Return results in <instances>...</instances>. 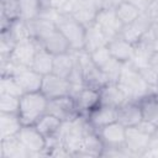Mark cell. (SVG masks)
Returning <instances> with one entry per match:
<instances>
[{"label": "cell", "mask_w": 158, "mask_h": 158, "mask_svg": "<svg viewBox=\"0 0 158 158\" xmlns=\"http://www.w3.org/2000/svg\"><path fill=\"white\" fill-rule=\"evenodd\" d=\"M117 84L125 91L130 101H138L148 93L157 91L144 81L138 69L135 68L131 63H125L122 73L117 80Z\"/></svg>", "instance_id": "1"}, {"label": "cell", "mask_w": 158, "mask_h": 158, "mask_svg": "<svg viewBox=\"0 0 158 158\" xmlns=\"http://www.w3.org/2000/svg\"><path fill=\"white\" fill-rule=\"evenodd\" d=\"M48 99L42 91L25 93L20 98L19 116L22 125H35L47 112Z\"/></svg>", "instance_id": "2"}, {"label": "cell", "mask_w": 158, "mask_h": 158, "mask_svg": "<svg viewBox=\"0 0 158 158\" xmlns=\"http://www.w3.org/2000/svg\"><path fill=\"white\" fill-rule=\"evenodd\" d=\"M56 26L67 38L70 46V51L79 52L84 49L86 27L78 22L70 14H60L56 21Z\"/></svg>", "instance_id": "3"}, {"label": "cell", "mask_w": 158, "mask_h": 158, "mask_svg": "<svg viewBox=\"0 0 158 158\" xmlns=\"http://www.w3.org/2000/svg\"><path fill=\"white\" fill-rule=\"evenodd\" d=\"M77 56H78V60L83 70V78H84L85 86H90L94 89H101L105 84L109 83L104 72L94 64V62L90 58V54L86 51L84 49L79 51L77 52Z\"/></svg>", "instance_id": "4"}, {"label": "cell", "mask_w": 158, "mask_h": 158, "mask_svg": "<svg viewBox=\"0 0 158 158\" xmlns=\"http://www.w3.org/2000/svg\"><path fill=\"white\" fill-rule=\"evenodd\" d=\"M17 137L30 152V157H40V156L47 157L46 154L47 139L37 130L35 125H23L20 132L17 133Z\"/></svg>", "instance_id": "5"}, {"label": "cell", "mask_w": 158, "mask_h": 158, "mask_svg": "<svg viewBox=\"0 0 158 158\" xmlns=\"http://www.w3.org/2000/svg\"><path fill=\"white\" fill-rule=\"evenodd\" d=\"M151 23H152V16L148 12H142L136 21L122 26L120 31V36L136 46L142 41L143 36L149 31Z\"/></svg>", "instance_id": "6"}, {"label": "cell", "mask_w": 158, "mask_h": 158, "mask_svg": "<svg viewBox=\"0 0 158 158\" xmlns=\"http://www.w3.org/2000/svg\"><path fill=\"white\" fill-rule=\"evenodd\" d=\"M41 91L47 96L48 100L68 96L72 93V83L68 79L49 73L47 75H43Z\"/></svg>", "instance_id": "7"}, {"label": "cell", "mask_w": 158, "mask_h": 158, "mask_svg": "<svg viewBox=\"0 0 158 158\" xmlns=\"http://www.w3.org/2000/svg\"><path fill=\"white\" fill-rule=\"evenodd\" d=\"M47 112L57 116L62 121H70L79 116L75 101L70 95L49 99L47 105Z\"/></svg>", "instance_id": "8"}, {"label": "cell", "mask_w": 158, "mask_h": 158, "mask_svg": "<svg viewBox=\"0 0 158 158\" xmlns=\"http://www.w3.org/2000/svg\"><path fill=\"white\" fill-rule=\"evenodd\" d=\"M151 142V136L137 128L136 126L126 127L125 146L131 152L133 157H142L148 149Z\"/></svg>", "instance_id": "9"}, {"label": "cell", "mask_w": 158, "mask_h": 158, "mask_svg": "<svg viewBox=\"0 0 158 158\" xmlns=\"http://www.w3.org/2000/svg\"><path fill=\"white\" fill-rule=\"evenodd\" d=\"M38 48H40V43L36 40L27 38V40L17 42L9 57L15 63L22 67H31Z\"/></svg>", "instance_id": "10"}, {"label": "cell", "mask_w": 158, "mask_h": 158, "mask_svg": "<svg viewBox=\"0 0 158 158\" xmlns=\"http://www.w3.org/2000/svg\"><path fill=\"white\" fill-rule=\"evenodd\" d=\"M95 25L100 27V30L105 33L107 40H112L114 37L120 35V31L122 28V23L118 20L115 10H109V9H100L98 11L96 19H95Z\"/></svg>", "instance_id": "11"}, {"label": "cell", "mask_w": 158, "mask_h": 158, "mask_svg": "<svg viewBox=\"0 0 158 158\" xmlns=\"http://www.w3.org/2000/svg\"><path fill=\"white\" fill-rule=\"evenodd\" d=\"M75 101L77 110L79 115L85 116L91 110L100 105V93L99 89H94L90 86H83L74 96H72Z\"/></svg>", "instance_id": "12"}, {"label": "cell", "mask_w": 158, "mask_h": 158, "mask_svg": "<svg viewBox=\"0 0 158 158\" xmlns=\"http://www.w3.org/2000/svg\"><path fill=\"white\" fill-rule=\"evenodd\" d=\"M99 137L101 138L105 147H121L125 146L126 127L118 121L109 123L99 130H96Z\"/></svg>", "instance_id": "13"}, {"label": "cell", "mask_w": 158, "mask_h": 158, "mask_svg": "<svg viewBox=\"0 0 158 158\" xmlns=\"http://www.w3.org/2000/svg\"><path fill=\"white\" fill-rule=\"evenodd\" d=\"M99 93H100V104L101 105L118 109L125 102L130 101L127 95L120 88V85L117 83L109 81L101 89H99Z\"/></svg>", "instance_id": "14"}, {"label": "cell", "mask_w": 158, "mask_h": 158, "mask_svg": "<svg viewBox=\"0 0 158 158\" xmlns=\"http://www.w3.org/2000/svg\"><path fill=\"white\" fill-rule=\"evenodd\" d=\"M85 117L94 130H99L109 123L117 121V109L100 104L88 115H85Z\"/></svg>", "instance_id": "15"}, {"label": "cell", "mask_w": 158, "mask_h": 158, "mask_svg": "<svg viewBox=\"0 0 158 158\" xmlns=\"http://www.w3.org/2000/svg\"><path fill=\"white\" fill-rule=\"evenodd\" d=\"M104 147L105 146L99 137L96 130L90 128L84 135L81 146L77 152L75 157H101Z\"/></svg>", "instance_id": "16"}, {"label": "cell", "mask_w": 158, "mask_h": 158, "mask_svg": "<svg viewBox=\"0 0 158 158\" xmlns=\"http://www.w3.org/2000/svg\"><path fill=\"white\" fill-rule=\"evenodd\" d=\"M107 47L111 56L121 63H130L135 54V44L126 41L120 35L109 41Z\"/></svg>", "instance_id": "17"}, {"label": "cell", "mask_w": 158, "mask_h": 158, "mask_svg": "<svg viewBox=\"0 0 158 158\" xmlns=\"http://www.w3.org/2000/svg\"><path fill=\"white\" fill-rule=\"evenodd\" d=\"M43 48H46L53 56L70 52V46L63 33L56 27L52 32H49L41 42H38Z\"/></svg>", "instance_id": "18"}, {"label": "cell", "mask_w": 158, "mask_h": 158, "mask_svg": "<svg viewBox=\"0 0 158 158\" xmlns=\"http://www.w3.org/2000/svg\"><path fill=\"white\" fill-rule=\"evenodd\" d=\"M16 80L19 81L20 86L22 88L23 93H35V91H41L42 86V80L43 75L33 70L31 67H25L22 68L16 75Z\"/></svg>", "instance_id": "19"}, {"label": "cell", "mask_w": 158, "mask_h": 158, "mask_svg": "<svg viewBox=\"0 0 158 158\" xmlns=\"http://www.w3.org/2000/svg\"><path fill=\"white\" fill-rule=\"evenodd\" d=\"M143 118L138 101H127L117 109V121L125 127L136 126Z\"/></svg>", "instance_id": "20"}, {"label": "cell", "mask_w": 158, "mask_h": 158, "mask_svg": "<svg viewBox=\"0 0 158 158\" xmlns=\"http://www.w3.org/2000/svg\"><path fill=\"white\" fill-rule=\"evenodd\" d=\"M1 158H30V152L21 143L17 136L0 139Z\"/></svg>", "instance_id": "21"}, {"label": "cell", "mask_w": 158, "mask_h": 158, "mask_svg": "<svg viewBox=\"0 0 158 158\" xmlns=\"http://www.w3.org/2000/svg\"><path fill=\"white\" fill-rule=\"evenodd\" d=\"M75 60H77V56H75L74 51L54 56L52 73L58 77H62L64 79H69V77L74 69Z\"/></svg>", "instance_id": "22"}, {"label": "cell", "mask_w": 158, "mask_h": 158, "mask_svg": "<svg viewBox=\"0 0 158 158\" xmlns=\"http://www.w3.org/2000/svg\"><path fill=\"white\" fill-rule=\"evenodd\" d=\"M22 126L23 125L19 114L0 112V139L17 136Z\"/></svg>", "instance_id": "23"}, {"label": "cell", "mask_w": 158, "mask_h": 158, "mask_svg": "<svg viewBox=\"0 0 158 158\" xmlns=\"http://www.w3.org/2000/svg\"><path fill=\"white\" fill-rule=\"evenodd\" d=\"M144 120L158 125V91H151L138 100Z\"/></svg>", "instance_id": "24"}, {"label": "cell", "mask_w": 158, "mask_h": 158, "mask_svg": "<svg viewBox=\"0 0 158 158\" xmlns=\"http://www.w3.org/2000/svg\"><path fill=\"white\" fill-rule=\"evenodd\" d=\"M98 9L94 7L93 5L88 4L86 1L81 0L79 1L75 7L72 10L70 15L78 21L80 22L84 27H89L91 26L94 22H95V19H96V15H98Z\"/></svg>", "instance_id": "25"}, {"label": "cell", "mask_w": 158, "mask_h": 158, "mask_svg": "<svg viewBox=\"0 0 158 158\" xmlns=\"http://www.w3.org/2000/svg\"><path fill=\"white\" fill-rule=\"evenodd\" d=\"M109 43L107 37L105 36V33L100 30V27L98 25H95V22L86 27L85 30V46H84V51H86L88 53L106 46Z\"/></svg>", "instance_id": "26"}, {"label": "cell", "mask_w": 158, "mask_h": 158, "mask_svg": "<svg viewBox=\"0 0 158 158\" xmlns=\"http://www.w3.org/2000/svg\"><path fill=\"white\" fill-rule=\"evenodd\" d=\"M42 7L43 0H17V17L28 22L40 17Z\"/></svg>", "instance_id": "27"}, {"label": "cell", "mask_w": 158, "mask_h": 158, "mask_svg": "<svg viewBox=\"0 0 158 158\" xmlns=\"http://www.w3.org/2000/svg\"><path fill=\"white\" fill-rule=\"evenodd\" d=\"M53 59H54V56L40 44V48L37 49V53L33 58L31 68L33 70H36L37 73H40L41 75H47V74L52 73Z\"/></svg>", "instance_id": "28"}, {"label": "cell", "mask_w": 158, "mask_h": 158, "mask_svg": "<svg viewBox=\"0 0 158 158\" xmlns=\"http://www.w3.org/2000/svg\"><path fill=\"white\" fill-rule=\"evenodd\" d=\"M27 25H28L31 37L33 40H36L37 42H41L49 32H52L57 27L54 22L48 21V20L42 19V17H37L35 20H31L27 22Z\"/></svg>", "instance_id": "29"}, {"label": "cell", "mask_w": 158, "mask_h": 158, "mask_svg": "<svg viewBox=\"0 0 158 158\" xmlns=\"http://www.w3.org/2000/svg\"><path fill=\"white\" fill-rule=\"evenodd\" d=\"M62 122H63V121H62L60 118H58L57 116L46 112V114L35 123V126L37 127V130H38L46 138H49V137H53V136L57 135V132L59 131V127H60Z\"/></svg>", "instance_id": "30"}, {"label": "cell", "mask_w": 158, "mask_h": 158, "mask_svg": "<svg viewBox=\"0 0 158 158\" xmlns=\"http://www.w3.org/2000/svg\"><path fill=\"white\" fill-rule=\"evenodd\" d=\"M115 12H116V15H117V17H118V20L121 21L122 25L132 23L142 14V11L137 6H135L133 4H131V2H128L126 0L122 1L117 6V9L115 10Z\"/></svg>", "instance_id": "31"}, {"label": "cell", "mask_w": 158, "mask_h": 158, "mask_svg": "<svg viewBox=\"0 0 158 158\" xmlns=\"http://www.w3.org/2000/svg\"><path fill=\"white\" fill-rule=\"evenodd\" d=\"M6 31H9V33L11 35V37L17 42L20 41H23V40H27V38H32L31 35H30V30H28V25H27V21H23L21 19H14L9 27L5 28ZM2 31V30H1Z\"/></svg>", "instance_id": "32"}, {"label": "cell", "mask_w": 158, "mask_h": 158, "mask_svg": "<svg viewBox=\"0 0 158 158\" xmlns=\"http://www.w3.org/2000/svg\"><path fill=\"white\" fill-rule=\"evenodd\" d=\"M0 93L19 96V98H21L25 94L22 88L20 86L19 81L16 80V78L10 77V75H1V78H0Z\"/></svg>", "instance_id": "33"}, {"label": "cell", "mask_w": 158, "mask_h": 158, "mask_svg": "<svg viewBox=\"0 0 158 158\" xmlns=\"http://www.w3.org/2000/svg\"><path fill=\"white\" fill-rule=\"evenodd\" d=\"M123 65L125 63H121L118 62L117 59H115L114 57L101 68V70L104 72V74L106 75L107 80L109 81H112V83H117L121 73H122V69H123Z\"/></svg>", "instance_id": "34"}, {"label": "cell", "mask_w": 158, "mask_h": 158, "mask_svg": "<svg viewBox=\"0 0 158 158\" xmlns=\"http://www.w3.org/2000/svg\"><path fill=\"white\" fill-rule=\"evenodd\" d=\"M20 98L0 93V112L5 114H19Z\"/></svg>", "instance_id": "35"}, {"label": "cell", "mask_w": 158, "mask_h": 158, "mask_svg": "<svg viewBox=\"0 0 158 158\" xmlns=\"http://www.w3.org/2000/svg\"><path fill=\"white\" fill-rule=\"evenodd\" d=\"M89 54H90V58H91V60L94 62V64H95L98 68H100V69L112 58L107 44H106V46H102V47H100V48H98V49H95V51H93V52H90Z\"/></svg>", "instance_id": "36"}, {"label": "cell", "mask_w": 158, "mask_h": 158, "mask_svg": "<svg viewBox=\"0 0 158 158\" xmlns=\"http://www.w3.org/2000/svg\"><path fill=\"white\" fill-rule=\"evenodd\" d=\"M16 46V41L11 37L9 31L2 30L0 33V57H9Z\"/></svg>", "instance_id": "37"}, {"label": "cell", "mask_w": 158, "mask_h": 158, "mask_svg": "<svg viewBox=\"0 0 158 158\" xmlns=\"http://www.w3.org/2000/svg\"><path fill=\"white\" fill-rule=\"evenodd\" d=\"M138 72H139V74L142 75V78L144 79V81H146L152 89H156V90H157L158 74H157L153 69H151L148 65L142 67V68H138Z\"/></svg>", "instance_id": "38"}, {"label": "cell", "mask_w": 158, "mask_h": 158, "mask_svg": "<svg viewBox=\"0 0 158 158\" xmlns=\"http://www.w3.org/2000/svg\"><path fill=\"white\" fill-rule=\"evenodd\" d=\"M48 6L53 7L54 10H57L60 14H67L68 10V5H69V0H43Z\"/></svg>", "instance_id": "39"}, {"label": "cell", "mask_w": 158, "mask_h": 158, "mask_svg": "<svg viewBox=\"0 0 158 158\" xmlns=\"http://www.w3.org/2000/svg\"><path fill=\"white\" fill-rule=\"evenodd\" d=\"M136 127H137V128H139L141 131H143L144 133H147V135L152 136V135H153V132L156 131L157 125H156L154 122H152V121H148V120L142 118V120L136 125Z\"/></svg>", "instance_id": "40"}, {"label": "cell", "mask_w": 158, "mask_h": 158, "mask_svg": "<svg viewBox=\"0 0 158 158\" xmlns=\"http://www.w3.org/2000/svg\"><path fill=\"white\" fill-rule=\"evenodd\" d=\"M148 67L158 74V52H152L148 58Z\"/></svg>", "instance_id": "41"}, {"label": "cell", "mask_w": 158, "mask_h": 158, "mask_svg": "<svg viewBox=\"0 0 158 158\" xmlns=\"http://www.w3.org/2000/svg\"><path fill=\"white\" fill-rule=\"evenodd\" d=\"M125 0H102L101 9H109V10H116L117 6Z\"/></svg>", "instance_id": "42"}, {"label": "cell", "mask_w": 158, "mask_h": 158, "mask_svg": "<svg viewBox=\"0 0 158 158\" xmlns=\"http://www.w3.org/2000/svg\"><path fill=\"white\" fill-rule=\"evenodd\" d=\"M131 4H133L135 6H137L142 12H147L148 11V7H149V2H147L146 0H126Z\"/></svg>", "instance_id": "43"}, {"label": "cell", "mask_w": 158, "mask_h": 158, "mask_svg": "<svg viewBox=\"0 0 158 158\" xmlns=\"http://www.w3.org/2000/svg\"><path fill=\"white\" fill-rule=\"evenodd\" d=\"M152 36L154 38H158V16L157 17H152V23H151V28H149Z\"/></svg>", "instance_id": "44"}, {"label": "cell", "mask_w": 158, "mask_h": 158, "mask_svg": "<svg viewBox=\"0 0 158 158\" xmlns=\"http://www.w3.org/2000/svg\"><path fill=\"white\" fill-rule=\"evenodd\" d=\"M142 157H153V158H158V146L148 147V149L143 153Z\"/></svg>", "instance_id": "45"}, {"label": "cell", "mask_w": 158, "mask_h": 158, "mask_svg": "<svg viewBox=\"0 0 158 158\" xmlns=\"http://www.w3.org/2000/svg\"><path fill=\"white\" fill-rule=\"evenodd\" d=\"M152 146H158V125L156 127V131L153 132V135L151 136V142H149V147Z\"/></svg>", "instance_id": "46"}, {"label": "cell", "mask_w": 158, "mask_h": 158, "mask_svg": "<svg viewBox=\"0 0 158 158\" xmlns=\"http://www.w3.org/2000/svg\"><path fill=\"white\" fill-rule=\"evenodd\" d=\"M84 1H86V2L90 4V5H93V6L96 7L98 10H100V9H101V5H102V0H84Z\"/></svg>", "instance_id": "47"}, {"label": "cell", "mask_w": 158, "mask_h": 158, "mask_svg": "<svg viewBox=\"0 0 158 158\" xmlns=\"http://www.w3.org/2000/svg\"><path fill=\"white\" fill-rule=\"evenodd\" d=\"M147 2H149V4H152V2H154V1H157V0H146Z\"/></svg>", "instance_id": "48"}, {"label": "cell", "mask_w": 158, "mask_h": 158, "mask_svg": "<svg viewBox=\"0 0 158 158\" xmlns=\"http://www.w3.org/2000/svg\"><path fill=\"white\" fill-rule=\"evenodd\" d=\"M157 91H158V83H157Z\"/></svg>", "instance_id": "49"}]
</instances>
